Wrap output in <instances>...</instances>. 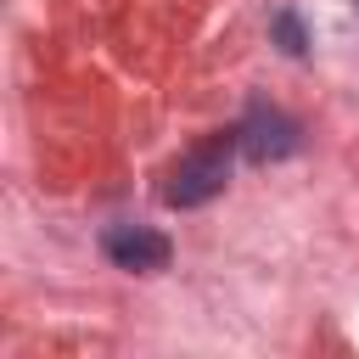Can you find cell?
I'll return each mask as SVG.
<instances>
[{
    "label": "cell",
    "mask_w": 359,
    "mask_h": 359,
    "mask_svg": "<svg viewBox=\"0 0 359 359\" xmlns=\"http://www.w3.org/2000/svg\"><path fill=\"white\" fill-rule=\"evenodd\" d=\"M236 151H241L236 129H224V135H213L208 146L185 151V157L174 163L168 185H163V202H168V208H202V202H213V196L224 191V180H230Z\"/></svg>",
    "instance_id": "cell-1"
},
{
    "label": "cell",
    "mask_w": 359,
    "mask_h": 359,
    "mask_svg": "<svg viewBox=\"0 0 359 359\" xmlns=\"http://www.w3.org/2000/svg\"><path fill=\"white\" fill-rule=\"evenodd\" d=\"M236 140H241V157L247 163H280V157H292L297 146H303V129H297V118H286L280 107H247V118L236 123Z\"/></svg>",
    "instance_id": "cell-2"
},
{
    "label": "cell",
    "mask_w": 359,
    "mask_h": 359,
    "mask_svg": "<svg viewBox=\"0 0 359 359\" xmlns=\"http://www.w3.org/2000/svg\"><path fill=\"white\" fill-rule=\"evenodd\" d=\"M101 247H107V258H112L118 269H129V275H157V269H168V258H174L168 236H157V230H146V224H112Z\"/></svg>",
    "instance_id": "cell-3"
},
{
    "label": "cell",
    "mask_w": 359,
    "mask_h": 359,
    "mask_svg": "<svg viewBox=\"0 0 359 359\" xmlns=\"http://www.w3.org/2000/svg\"><path fill=\"white\" fill-rule=\"evenodd\" d=\"M275 39H280L286 56H303V50H309V34H303L297 11H275Z\"/></svg>",
    "instance_id": "cell-4"
}]
</instances>
